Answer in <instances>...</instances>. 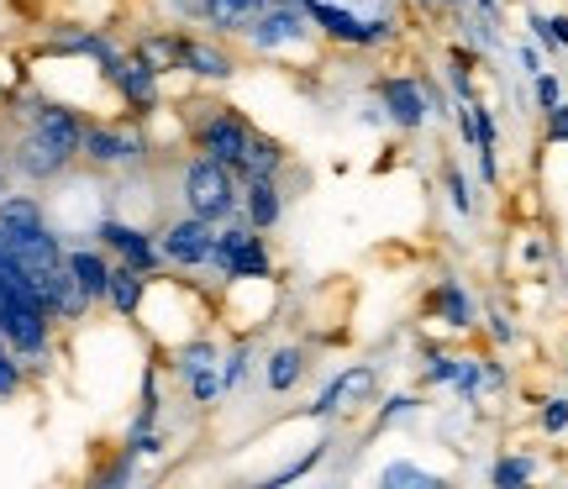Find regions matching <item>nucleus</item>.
I'll return each mask as SVG.
<instances>
[{"label": "nucleus", "mask_w": 568, "mask_h": 489, "mask_svg": "<svg viewBox=\"0 0 568 489\" xmlns=\"http://www.w3.org/2000/svg\"><path fill=\"white\" fill-rule=\"evenodd\" d=\"M542 431H548V437L568 431V400H548V406H542Z\"/></svg>", "instance_id": "31"}, {"label": "nucleus", "mask_w": 568, "mask_h": 489, "mask_svg": "<svg viewBox=\"0 0 568 489\" xmlns=\"http://www.w3.org/2000/svg\"><path fill=\"white\" fill-rule=\"evenodd\" d=\"M184 69L190 74H201V80H232V59H226L222 48H211V42H195L184 38Z\"/></svg>", "instance_id": "16"}, {"label": "nucleus", "mask_w": 568, "mask_h": 489, "mask_svg": "<svg viewBox=\"0 0 568 489\" xmlns=\"http://www.w3.org/2000/svg\"><path fill=\"white\" fill-rule=\"evenodd\" d=\"M247 364H253V353H247V347H237L226 364H216V368H222V389H237V385H243V379H247Z\"/></svg>", "instance_id": "29"}, {"label": "nucleus", "mask_w": 568, "mask_h": 489, "mask_svg": "<svg viewBox=\"0 0 568 489\" xmlns=\"http://www.w3.org/2000/svg\"><path fill=\"white\" fill-rule=\"evenodd\" d=\"M458 368H464V358L432 353V358H426V379H432V385H458Z\"/></svg>", "instance_id": "26"}, {"label": "nucleus", "mask_w": 568, "mask_h": 489, "mask_svg": "<svg viewBox=\"0 0 568 489\" xmlns=\"http://www.w3.org/2000/svg\"><path fill=\"white\" fill-rule=\"evenodd\" d=\"M105 300L122 310V316H138V306H142V274H138V268H132V264H116V268H111Z\"/></svg>", "instance_id": "19"}, {"label": "nucleus", "mask_w": 568, "mask_h": 489, "mask_svg": "<svg viewBox=\"0 0 568 489\" xmlns=\"http://www.w3.org/2000/svg\"><path fill=\"white\" fill-rule=\"evenodd\" d=\"M422 406V400H416V395H389L385 400V410H379V431L385 427H395V421H400V416H410V410Z\"/></svg>", "instance_id": "30"}, {"label": "nucleus", "mask_w": 568, "mask_h": 489, "mask_svg": "<svg viewBox=\"0 0 568 489\" xmlns=\"http://www.w3.org/2000/svg\"><path fill=\"white\" fill-rule=\"evenodd\" d=\"M111 253H122V264H132L138 274H153L159 268V247L148 243V232H138V226L126 222H101V232H95Z\"/></svg>", "instance_id": "8"}, {"label": "nucleus", "mask_w": 568, "mask_h": 489, "mask_svg": "<svg viewBox=\"0 0 568 489\" xmlns=\"http://www.w3.org/2000/svg\"><path fill=\"white\" fill-rule=\"evenodd\" d=\"M190 395H195L201 406H211V400L222 395V368H201V374L190 379Z\"/></svg>", "instance_id": "28"}, {"label": "nucleus", "mask_w": 568, "mask_h": 489, "mask_svg": "<svg viewBox=\"0 0 568 489\" xmlns=\"http://www.w3.org/2000/svg\"><path fill=\"white\" fill-rule=\"evenodd\" d=\"M506 385V368L500 364H485V389H500Z\"/></svg>", "instance_id": "38"}, {"label": "nucleus", "mask_w": 568, "mask_h": 489, "mask_svg": "<svg viewBox=\"0 0 568 489\" xmlns=\"http://www.w3.org/2000/svg\"><path fill=\"white\" fill-rule=\"evenodd\" d=\"M184 374V379H195L201 368H216V347L211 343H190V347H180V364H174Z\"/></svg>", "instance_id": "23"}, {"label": "nucleus", "mask_w": 568, "mask_h": 489, "mask_svg": "<svg viewBox=\"0 0 568 489\" xmlns=\"http://www.w3.org/2000/svg\"><path fill=\"white\" fill-rule=\"evenodd\" d=\"M138 59H148L153 69H163V63H180L184 59V38H159V42H142Z\"/></svg>", "instance_id": "24"}, {"label": "nucleus", "mask_w": 568, "mask_h": 489, "mask_svg": "<svg viewBox=\"0 0 568 489\" xmlns=\"http://www.w3.org/2000/svg\"><path fill=\"white\" fill-rule=\"evenodd\" d=\"M316 458H322V448H311V452H305V458H301V463H290V469H284V473H274L268 485L280 489V485H290V479H301V473H311V463H316Z\"/></svg>", "instance_id": "35"}, {"label": "nucleus", "mask_w": 568, "mask_h": 489, "mask_svg": "<svg viewBox=\"0 0 568 489\" xmlns=\"http://www.w3.org/2000/svg\"><path fill=\"white\" fill-rule=\"evenodd\" d=\"M63 268L80 279V289L90 295V300H105V285H111V264H105L95 247H69L63 253Z\"/></svg>", "instance_id": "12"}, {"label": "nucleus", "mask_w": 568, "mask_h": 489, "mask_svg": "<svg viewBox=\"0 0 568 489\" xmlns=\"http://www.w3.org/2000/svg\"><path fill=\"white\" fill-rule=\"evenodd\" d=\"M80 153L90 163H101V169H111V163H138L142 137H122V132H105V126H84Z\"/></svg>", "instance_id": "9"}, {"label": "nucleus", "mask_w": 568, "mask_h": 489, "mask_svg": "<svg viewBox=\"0 0 568 489\" xmlns=\"http://www.w3.org/2000/svg\"><path fill=\"white\" fill-rule=\"evenodd\" d=\"M447 6H464V0H447Z\"/></svg>", "instance_id": "41"}, {"label": "nucleus", "mask_w": 568, "mask_h": 489, "mask_svg": "<svg viewBox=\"0 0 568 489\" xmlns=\"http://www.w3.org/2000/svg\"><path fill=\"white\" fill-rule=\"evenodd\" d=\"M247 137H253V126H247L237 111H216V116H205L201 122V153L205 159H222L226 169H237Z\"/></svg>", "instance_id": "6"}, {"label": "nucleus", "mask_w": 568, "mask_h": 489, "mask_svg": "<svg viewBox=\"0 0 568 489\" xmlns=\"http://www.w3.org/2000/svg\"><path fill=\"white\" fill-rule=\"evenodd\" d=\"M443 184H447V201H453V211H464V216H468V211H474V195H468V180L453 169V163L443 169Z\"/></svg>", "instance_id": "27"}, {"label": "nucleus", "mask_w": 568, "mask_h": 489, "mask_svg": "<svg viewBox=\"0 0 568 489\" xmlns=\"http://www.w3.org/2000/svg\"><path fill=\"white\" fill-rule=\"evenodd\" d=\"M32 226H48L42 222V205L32 195H0V232L17 237V232H32Z\"/></svg>", "instance_id": "18"}, {"label": "nucleus", "mask_w": 568, "mask_h": 489, "mask_svg": "<svg viewBox=\"0 0 568 489\" xmlns=\"http://www.w3.org/2000/svg\"><path fill=\"white\" fill-rule=\"evenodd\" d=\"M531 80H537V105H542V111H552V105L564 101V90H558L552 74H531Z\"/></svg>", "instance_id": "33"}, {"label": "nucleus", "mask_w": 568, "mask_h": 489, "mask_svg": "<svg viewBox=\"0 0 568 489\" xmlns=\"http://www.w3.org/2000/svg\"><path fill=\"white\" fill-rule=\"evenodd\" d=\"M105 80L116 84L126 95V105H138V111H148V105L159 101V69L148 59H105Z\"/></svg>", "instance_id": "7"}, {"label": "nucleus", "mask_w": 568, "mask_h": 489, "mask_svg": "<svg viewBox=\"0 0 568 489\" xmlns=\"http://www.w3.org/2000/svg\"><path fill=\"white\" fill-rule=\"evenodd\" d=\"M531 473H537V463H531V458H500V463L489 469V485L516 489V485H527Z\"/></svg>", "instance_id": "22"}, {"label": "nucleus", "mask_w": 568, "mask_h": 489, "mask_svg": "<svg viewBox=\"0 0 568 489\" xmlns=\"http://www.w3.org/2000/svg\"><path fill=\"white\" fill-rule=\"evenodd\" d=\"M305 17L322 27L326 38L337 42H353V48H374V42H389L395 38V21L389 17H358V11H347V6H337V0H301Z\"/></svg>", "instance_id": "2"}, {"label": "nucleus", "mask_w": 568, "mask_h": 489, "mask_svg": "<svg viewBox=\"0 0 568 489\" xmlns=\"http://www.w3.org/2000/svg\"><path fill=\"white\" fill-rule=\"evenodd\" d=\"M479 11H485V17L495 21V17H500V0H479Z\"/></svg>", "instance_id": "40"}, {"label": "nucleus", "mask_w": 568, "mask_h": 489, "mask_svg": "<svg viewBox=\"0 0 568 489\" xmlns=\"http://www.w3.org/2000/svg\"><path fill=\"white\" fill-rule=\"evenodd\" d=\"M521 63H527V74H542V59H537V48H531V42L521 48Z\"/></svg>", "instance_id": "39"}, {"label": "nucleus", "mask_w": 568, "mask_h": 489, "mask_svg": "<svg viewBox=\"0 0 568 489\" xmlns=\"http://www.w3.org/2000/svg\"><path fill=\"white\" fill-rule=\"evenodd\" d=\"M32 132H38L42 143H53L59 153H80V137H84V122L74 116V111H63V105H42L38 122H32Z\"/></svg>", "instance_id": "10"}, {"label": "nucleus", "mask_w": 568, "mask_h": 489, "mask_svg": "<svg viewBox=\"0 0 568 489\" xmlns=\"http://www.w3.org/2000/svg\"><path fill=\"white\" fill-rule=\"evenodd\" d=\"M379 479H385L389 489H400V485H410V489H437V479H432V473H422L416 463H389Z\"/></svg>", "instance_id": "25"}, {"label": "nucleus", "mask_w": 568, "mask_h": 489, "mask_svg": "<svg viewBox=\"0 0 568 489\" xmlns=\"http://www.w3.org/2000/svg\"><path fill=\"white\" fill-rule=\"evenodd\" d=\"M211 247H216V222H205V216H184V222H174L169 232H163L159 253L169 258V264H180V268H201V264H211Z\"/></svg>", "instance_id": "4"}, {"label": "nucleus", "mask_w": 568, "mask_h": 489, "mask_svg": "<svg viewBox=\"0 0 568 489\" xmlns=\"http://www.w3.org/2000/svg\"><path fill=\"white\" fill-rule=\"evenodd\" d=\"M301 374H305V353H301V347H274V353H268L264 379H268V389H274V395L295 389V385H301Z\"/></svg>", "instance_id": "17"}, {"label": "nucleus", "mask_w": 568, "mask_h": 489, "mask_svg": "<svg viewBox=\"0 0 568 489\" xmlns=\"http://www.w3.org/2000/svg\"><path fill=\"white\" fill-rule=\"evenodd\" d=\"M264 6H274V0H201V17L222 32H247Z\"/></svg>", "instance_id": "13"}, {"label": "nucleus", "mask_w": 568, "mask_h": 489, "mask_svg": "<svg viewBox=\"0 0 568 489\" xmlns=\"http://www.w3.org/2000/svg\"><path fill=\"white\" fill-rule=\"evenodd\" d=\"M311 32H316V21L305 17V6H295V0H274V6H264V11L253 17V27H247L253 48H264V53H274V48H295V42H305Z\"/></svg>", "instance_id": "3"}, {"label": "nucleus", "mask_w": 568, "mask_h": 489, "mask_svg": "<svg viewBox=\"0 0 568 489\" xmlns=\"http://www.w3.org/2000/svg\"><path fill=\"white\" fill-rule=\"evenodd\" d=\"M17 169L27 180H59L63 169H69V153H59L53 143H42L38 132H27L17 143Z\"/></svg>", "instance_id": "11"}, {"label": "nucleus", "mask_w": 568, "mask_h": 489, "mask_svg": "<svg viewBox=\"0 0 568 489\" xmlns=\"http://www.w3.org/2000/svg\"><path fill=\"white\" fill-rule=\"evenodd\" d=\"M247 222L258 226V232H268V226H280V211H284V201H280V184L274 180H247Z\"/></svg>", "instance_id": "15"}, {"label": "nucleus", "mask_w": 568, "mask_h": 489, "mask_svg": "<svg viewBox=\"0 0 568 489\" xmlns=\"http://www.w3.org/2000/svg\"><path fill=\"white\" fill-rule=\"evenodd\" d=\"M17 385H21V368H17V358H11V347L0 343V395H11Z\"/></svg>", "instance_id": "32"}, {"label": "nucleus", "mask_w": 568, "mask_h": 489, "mask_svg": "<svg viewBox=\"0 0 568 489\" xmlns=\"http://www.w3.org/2000/svg\"><path fill=\"white\" fill-rule=\"evenodd\" d=\"M374 395V368L368 364H353L337 374V416H343L347 406H358V400H368Z\"/></svg>", "instance_id": "20"}, {"label": "nucleus", "mask_w": 568, "mask_h": 489, "mask_svg": "<svg viewBox=\"0 0 568 489\" xmlns=\"http://www.w3.org/2000/svg\"><path fill=\"white\" fill-rule=\"evenodd\" d=\"M489 332H495V337H500V343H510V337H516V326H510L506 316H489Z\"/></svg>", "instance_id": "37"}, {"label": "nucleus", "mask_w": 568, "mask_h": 489, "mask_svg": "<svg viewBox=\"0 0 568 489\" xmlns=\"http://www.w3.org/2000/svg\"><path fill=\"white\" fill-rule=\"evenodd\" d=\"M437 310H443V322L458 326V332L474 326V306H468V295H464L458 279H443V285H437Z\"/></svg>", "instance_id": "21"}, {"label": "nucleus", "mask_w": 568, "mask_h": 489, "mask_svg": "<svg viewBox=\"0 0 568 489\" xmlns=\"http://www.w3.org/2000/svg\"><path fill=\"white\" fill-rule=\"evenodd\" d=\"M280 163H284V147L274 143V137H258V132H253L243 147V159H237V174H243V180H274Z\"/></svg>", "instance_id": "14"}, {"label": "nucleus", "mask_w": 568, "mask_h": 489, "mask_svg": "<svg viewBox=\"0 0 568 489\" xmlns=\"http://www.w3.org/2000/svg\"><path fill=\"white\" fill-rule=\"evenodd\" d=\"M374 90H379V105H385V116L400 126V132H416V126L432 116V101H426L422 80H410V74H389V80H379Z\"/></svg>", "instance_id": "5"}, {"label": "nucleus", "mask_w": 568, "mask_h": 489, "mask_svg": "<svg viewBox=\"0 0 568 489\" xmlns=\"http://www.w3.org/2000/svg\"><path fill=\"white\" fill-rule=\"evenodd\" d=\"M548 143H568V105L564 101L548 111Z\"/></svg>", "instance_id": "34"}, {"label": "nucleus", "mask_w": 568, "mask_h": 489, "mask_svg": "<svg viewBox=\"0 0 568 489\" xmlns=\"http://www.w3.org/2000/svg\"><path fill=\"white\" fill-rule=\"evenodd\" d=\"M184 205L190 216H205V222H226L237 211V184H232V169L222 159H195L184 169Z\"/></svg>", "instance_id": "1"}, {"label": "nucleus", "mask_w": 568, "mask_h": 489, "mask_svg": "<svg viewBox=\"0 0 568 489\" xmlns=\"http://www.w3.org/2000/svg\"><path fill=\"white\" fill-rule=\"evenodd\" d=\"M548 32L558 48H568V17H548Z\"/></svg>", "instance_id": "36"}]
</instances>
